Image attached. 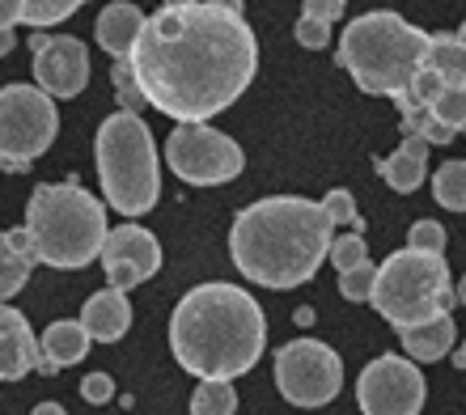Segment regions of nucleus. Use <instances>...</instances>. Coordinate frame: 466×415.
I'll return each mask as SVG.
<instances>
[{"mask_svg":"<svg viewBox=\"0 0 466 415\" xmlns=\"http://www.w3.org/2000/svg\"><path fill=\"white\" fill-rule=\"evenodd\" d=\"M145 102L174 123H208L246 94L258 73V38L221 5L157 9L132 51Z\"/></svg>","mask_w":466,"mask_h":415,"instance_id":"1","label":"nucleus"},{"mask_svg":"<svg viewBox=\"0 0 466 415\" xmlns=\"http://www.w3.org/2000/svg\"><path fill=\"white\" fill-rule=\"evenodd\" d=\"M335 220L322 199L268 196L233 217L229 255L246 280L263 288H297L314 280L322 258H331Z\"/></svg>","mask_w":466,"mask_h":415,"instance_id":"2","label":"nucleus"},{"mask_svg":"<svg viewBox=\"0 0 466 415\" xmlns=\"http://www.w3.org/2000/svg\"><path fill=\"white\" fill-rule=\"evenodd\" d=\"M174 360L199 381H233L258 365L268 348V318L238 284H199L170 314Z\"/></svg>","mask_w":466,"mask_h":415,"instance_id":"3","label":"nucleus"},{"mask_svg":"<svg viewBox=\"0 0 466 415\" xmlns=\"http://www.w3.org/2000/svg\"><path fill=\"white\" fill-rule=\"evenodd\" d=\"M429 43L420 25L399 17L394 9L360 13L339 35V64L356 81L360 94L373 98H403L416 73L429 64Z\"/></svg>","mask_w":466,"mask_h":415,"instance_id":"4","label":"nucleus"},{"mask_svg":"<svg viewBox=\"0 0 466 415\" xmlns=\"http://www.w3.org/2000/svg\"><path fill=\"white\" fill-rule=\"evenodd\" d=\"M25 233L35 258L56 271H76L89 258H102L111 238L106 208L81 183H38L25 204Z\"/></svg>","mask_w":466,"mask_h":415,"instance_id":"5","label":"nucleus"},{"mask_svg":"<svg viewBox=\"0 0 466 415\" xmlns=\"http://www.w3.org/2000/svg\"><path fill=\"white\" fill-rule=\"evenodd\" d=\"M98 178L102 196L115 212L123 217H145L157 208L161 196V166H157V145L148 123L136 110H115L111 119H102L98 140Z\"/></svg>","mask_w":466,"mask_h":415,"instance_id":"6","label":"nucleus"},{"mask_svg":"<svg viewBox=\"0 0 466 415\" xmlns=\"http://www.w3.org/2000/svg\"><path fill=\"white\" fill-rule=\"evenodd\" d=\"M458 306L454 280H450V263L445 255L429 250H394L378 268V288H373V309H378L394 330L424 327L432 318L450 314Z\"/></svg>","mask_w":466,"mask_h":415,"instance_id":"7","label":"nucleus"},{"mask_svg":"<svg viewBox=\"0 0 466 415\" xmlns=\"http://www.w3.org/2000/svg\"><path fill=\"white\" fill-rule=\"evenodd\" d=\"M60 115L56 98L38 86H5L0 89V166L22 174L56 145Z\"/></svg>","mask_w":466,"mask_h":415,"instance_id":"8","label":"nucleus"},{"mask_svg":"<svg viewBox=\"0 0 466 415\" xmlns=\"http://www.w3.org/2000/svg\"><path fill=\"white\" fill-rule=\"evenodd\" d=\"M166 161L170 170L191 187H217L233 183L246 166V153L233 145L225 132L208 123H178L166 140Z\"/></svg>","mask_w":466,"mask_h":415,"instance_id":"9","label":"nucleus"},{"mask_svg":"<svg viewBox=\"0 0 466 415\" xmlns=\"http://www.w3.org/2000/svg\"><path fill=\"white\" fill-rule=\"evenodd\" d=\"M276 386L293 407H327L344 386V360L319 339H293L276 352Z\"/></svg>","mask_w":466,"mask_h":415,"instance_id":"10","label":"nucleus"},{"mask_svg":"<svg viewBox=\"0 0 466 415\" xmlns=\"http://www.w3.org/2000/svg\"><path fill=\"white\" fill-rule=\"evenodd\" d=\"M356 403L365 415H420L424 407V378L411 356H378L360 369Z\"/></svg>","mask_w":466,"mask_h":415,"instance_id":"11","label":"nucleus"},{"mask_svg":"<svg viewBox=\"0 0 466 415\" xmlns=\"http://www.w3.org/2000/svg\"><path fill=\"white\" fill-rule=\"evenodd\" d=\"M35 86L51 98H76L89 86V47L73 35H35Z\"/></svg>","mask_w":466,"mask_h":415,"instance_id":"12","label":"nucleus"},{"mask_svg":"<svg viewBox=\"0 0 466 415\" xmlns=\"http://www.w3.org/2000/svg\"><path fill=\"white\" fill-rule=\"evenodd\" d=\"M161 268V246L157 238L145 229V225H119L111 229L106 246H102V271L111 288H136V284L153 280Z\"/></svg>","mask_w":466,"mask_h":415,"instance_id":"13","label":"nucleus"},{"mask_svg":"<svg viewBox=\"0 0 466 415\" xmlns=\"http://www.w3.org/2000/svg\"><path fill=\"white\" fill-rule=\"evenodd\" d=\"M38 339L30 322L13 306L0 301V381H22L25 373H35L38 369Z\"/></svg>","mask_w":466,"mask_h":415,"instance_id":"14","label":"nucleus"},{"mask_svg":"<svg viewBox=\"0 0 466 415\" xmlns=\"http://www.w3.org/2000/svg\"><path fill=\"white\" fill-rule=\"evenodd\" d=\"M148 17L140 9H136L132 0H115V5H106L98 17V43L106 56H115V60H132L136 43H140V35H145Z\"/></svg>","mask_w":466,"mask_h":415,"instance_id":"15","label":"nucleus"},{"mask_svg":"<svg viewBox=\"0 0 466 415\" xmlns=\"http://www.w3.org/2000/svg\"><path fill=\"white\" fill-rule=\"evenodd\" d=\"M81 327L89 330V339L98 343H115L127 335V327H132V306H127V293L123 288H102V293H94L86 301V309H81Z\"/></svg>","mask_w":466,"mask_h":415,"instance_id":"16","label":"nucleus"},{"mask_svg":"<svg viewBox=\"0 0 466 415\" xmlns=\"http://www.w3.org/2000/svg\"><path fill=\"white\" fill-rule=\"evenodd\" d=\"M429 148L432 145L424 136H407L390 157H378V174L399 191V196H411V191L424 183V174H429Z\"/></svg>","mask_w":466,"mask_h":415,"instance_id":"17","label":"nucleus"},{"mask_svg":"<svg viewBox=\"0 0 466 415\" xmlns=\"http://www.w3.org/2000/svg\"><path fill=\"white\" fill-rule=\"evenodd\" d=\"M89 352V330L81 322H51L43 330V339H38V373H60V369L76 365L81 356Z\"/></svg>","mask_w":466,"mask_h":415,"instance_id":"18","label":"nucleus"},{"mask_svg":"<svg viewBox=\"0 0 466 415\" xmlns=\"http://www.w3.org/2000/svg\"><path fill=\"white\" fill-rule=\"evenodd\" d=\"M35 246H30V233L22 229H9L0 233V301H9L13 293H22L30 271H35Z\"/></svg>","mask_w":466,"mask_h":415,"instance_id":"19","label":"nucleus"},{"mask_svg":"<svg viewBox=\"0 0 466 415\" xmlns=\"http://www.w3.org/2000/svg\"><path fill=\"white\" fill-rule=\"evenodd\" d=\"M399 339H403L411 360H429L432 365V360L450 356V348H454V339H458V327L450 314H441V318H432V322H424V327L399 330Z\"/></svg>","mask_w":466,"mask_h":415,"instance_id":"20","label":"nucleus"},{"mask_svg":"<svg viewBox=\"0 0 466 415\" xmlns=\"http://www.w3.org/2000/svg\"><path fill=\"white\" fill-rule=\"evenodd\" d=\"M429 68H437L450 86H466V43L458 35H432Z\"/></svg>","mask_w":466,"mask_h":415,"instance_id":"21","label":"nucleus"},{"mask_svg":"<svg viewBox=\"0 0 466 415\" xmlns=\"http://www.w3.org/2000/svg\"><path fill=\"white\" fill-rule=\"evenodd\" d=\"M432 199L450 212H466V157L445 161L441 170L432 174Z\"/></svg>","mask_w":466,"mask_h":415,"instance_id":"22","label":"nucleus"},{"mask_svg":"<svg viewBox=\"0 0 466 415\" xmlns=\"http://www.w3.org/2000/svg\"><path fill=\"white\" fill-rule=\"evenodd\" d=\"M238 411V390L233 381H199L191 394V415H233Z\"/></svg>","mask_w":466,"mask_h":415,"instance_id":"23","label":"nucleus"},{"mask_svg":"<svg viewBox=\"0 0 466 415\" xmlns=\"http://www.w3.org/2000/svg\"><path fill=\"white\" fill-rule=\"evenodd\" d=\"M111 86H115V98H119V110H140L145 106V89H140V81H136L132 60H115Z\"/></svg>","mask_w":466,"mask_h":415,"instance_id":"24","label":"nucleus"},{"mask_svg":"<svg viewBox=\"0 0 466 415\" xmlns=\"http://www.w3.org/2000/svg\"><path fill=\"white\" fill-rule=\"evenodd\" d=\"M331 263H335V271H339V276H344V271H352V268H360V263H369L365 233L352 229V233H344V238H335V242H331Z\"/></svg>","mask_w":466,"mask_h":415,"instance_id":"25","label":"nucleus"},{"mask_svg":"<svg viewBox=\"0 0 466 415\" xmlns=\"http://www.w3.org/2000/svg\"><path fill=\"white\" fill-rule=\"evenodd\" d=\"M86 0H25V25H56L64 17H73Z\"/></svg>","mask_w":466,"mask_h":415,"instance_id":"26","label":"nucleus"},{"mask_svg":"<svg viewBox=\"0 0 466 415\" xmlns=\"http://www.w3.org/2000/svg\"><path fill=\"white\" fill-rule=\"evenodd\" d=\"M429 110L450 132H466V86H445V94L432 102Z\"/></svg>","mask_w":466,"mask_h":415,"instance_id":"27","label":"nucleus"},{"mask_svg":"<svg viewBox=\"0 0 466 415\" xmlns=\"http://www.w3.org/2000/svg\"><path fill=\"white\" fill-rule=\"evenodd\" d=\"M373 288H378V268H373V263H360V268L339 276L344 301H373Z\"/></svg>","mask_w":466,"mask_h":415,"instance_id":"28","label":"nucleus"},{"mask_svg":"<svg viewBox=\"0 0 466 415\" xmlns=\"http://www.w3.org/2000/svg\"><path fill=\"white\" fill-rule=\"evenodd\" d=\"M407 246H411V250H429V255H441V250H445V229H441V220H416V225L407 229Z\"/></svg>","mask_w":466,"mask_h":415,"instance_id":"29","label":"nucleus"},{"mask_svg":"<svg viewBox=\"0 0 466 415\" xmlns=\"http://www.w3.org/2000/svg\"><path fill=\"white\" fill-rule=\"evenodd\" d=\"M322 208L331 212L335 225H352V229H360V212H356V199L352 191H344V187H335V191H327V199H322Z\"/></svg>","mask_w":466,"mask_h":415,"instance_id":"30","label":"nucleus"},{"mask_svg":"<svg viewBox=\"0 0 466 415\" xmlns=\"http://www.w3.org/2000/svg\"><path fill=\"white\" fill-rule=\"evenodd\" d=\"M297 43L309 51H322L331 43V25L327 22H314V17H297Z\"/></svg>","mask_w":466,"mask_h":415,"instance_id":"31","label":"nucleus"},{"mask_svg":"<svg viewBox=\"0 0 466 415\" xmlns=\"http://www.w3.org/2000/svg\"><path fill=\"white\" fill-rule=\"evenodd\" d=\"M81 399H86V403H94V407L111 403V399H115L111 373H89V378H81Z\"/></svg>","mask_w":466,"mask_h":415,"instance_id":"32","label":"nucleus"},{"mask_svg":"<svg viewBox=\"0 0 466 415\" xmlns=\"http://www.w3.org/2000/svg\"><path fill=\"white\" fill-rule=\"evenodd\" d=\"M348 9V0H301V17H314V22H339Z\"/></svg>","mask_w":466,"mask_h":415,"instance_id":"33","label":"nucleus"},{"mask_svg":"<svg viewBox=\"0 0 466 415\" xmlns=\"http://www.w3.org/2000/svg\"><path fill=\"white\" fill-rule=\"evenodd\" d=\"M22 17H25V0H0V30H13Z\"/></svg>","mask_w":466,"mask_h":415,"instance_id":"34","label":"nucleus"},{"mask_svg":"<svg viewBox=\"0 0 466 415\" xmlns=\"http://www.w3.org/2000/svg\"><path fill=\"white\" fill-rule=\"evenodd\" d=\"M30 415H68V411H64L60 403H38V407H35V411H30Z\"/></svg>","mask_w":466,"mask_h":415,"instance_id":"35","label":"nucleus"},{"mask_svg":"<svg viewBox=\"0 0 466 415\" xmlns=\"http://www.w3.org/2000/svg\"><path fill=\"white\" fill-rule=\"evenodd\" d=\"M13 43H17V38H13V30H0V56H9Z\"/></svg>","mask_w":466,"mask_h":415,"instance_id":"36","label":"nucleus"},{"mask_svg":"<svg viewBox=\"0 0 466 415\" xmlns=\"http://www.w3.org/2000/svg\"><path fill=\"white\" fill-rule=\"evenodd\" d=\"M212 5H221V9H229V13H238V17H242V0H212Z\"/></svg>","mask_w":466,"mask_h":415,"instance_id":"37","label":"nucleus"},{"mask_svg":"<svg viewBox=\"0 0 466 415\" xmlns=\"http://www.w3.org/2000/svg\"><path fill=\"white\" fill-rule=\"evenodd\" d=\"M297 322H301V327H309V322H314V309H297Z\"/></svg>","mask_w":466,"mask_h":415,"instance_id":"38","label":"nucleus"},{"mask_svg":"<svg viewBox=\"0 0 466 415\" xmlns=\"http://www.w3.org/2000/svg\"><path fill=\"white\" fill-rule=\"evenodd\" d=\"M454 365L466 373V343H462V348H454Z\"/></svg>","mask_w":466,"mask_h":415,"instance_id":"39","label":"nucleus"},{"mask_svg":"<svg viewBox=\"0 0 466 415\" xmlns=\"http://www.w3.org/2000/svg\"><path fill=\"white\" fill-rule=\"evenodd\" d=\"M187 5H199V0H166V9H187Z\"/></svg>","mask_w":466,"mask_h":415,"instance_id":"40","label":"nucleus"},{"mask_svg":"<svg viewBox=\"0 0 466 415\" xmlns=\"http://www.w3.org/2000/svg\"><path fill=\"white\" fill-rule=\"evenodd\" d=\"M454 293H458V301H462V306H466V276H462V280L454 284Z\"/></svg>","mask_w":466,"mask_h":415,"instance_id":"41","label":"nucleus"},{"mask_svg":"<svg viewBox=\"0 0 466 415\" xmlns=\"http://www.w3.org/2000/svg\"><path fill=\"white\" fill-rule=\"evenodd\" d=\"M458 38H462V43H466V22H462V30H458Z\"/></svg>","mask_w":466,"mask_h":415,"instance_id":"42","label":"nucleus"}]
</instances>
